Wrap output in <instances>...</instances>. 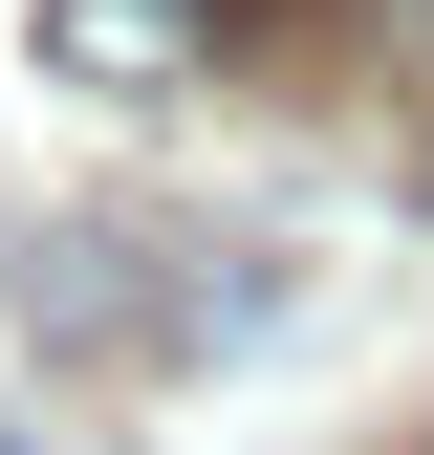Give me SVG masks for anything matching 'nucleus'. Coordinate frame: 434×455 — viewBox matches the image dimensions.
<instances>
[{
    "label": "nucleus",
    "mask_w": 434,
    "mask_h": 455,
    "mask_svg": "<svg viewBox=\"0 0 434 455\" xmlns=\"http://www.w3.org/2000/svg\"><path fill=\"white\" fill-rule=\"evenodd\" d=\"M44 66L66 87H217L239 66V0H44Z\"/></svg>",
    "instance_id": "obj_1"
}]
</instances>
